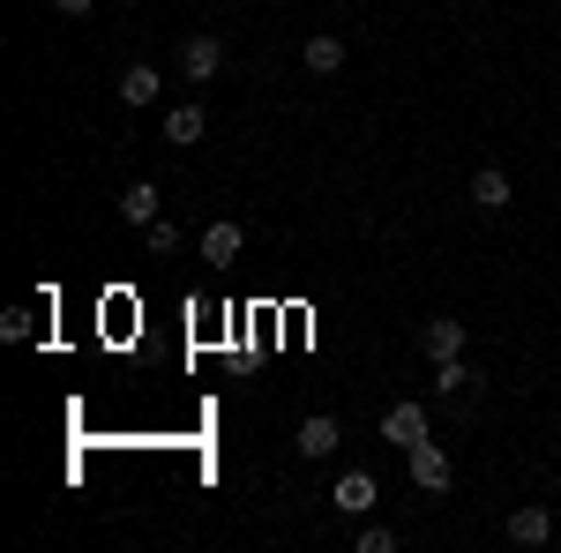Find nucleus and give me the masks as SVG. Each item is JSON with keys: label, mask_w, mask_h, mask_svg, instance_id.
Masks as SVG:
<instances>
[{"label": "nucleus", "mask_w": 561, "mask_h": 553, "mask_svg": "<svg viewBox=\"0 0 561 553\" xmlns=\"http://www.w3.org/2000/svg\"><path fill=\"white\" fill-rule=\"evenodd\" d=\"M382 441H389V449H412V441H427V404H420V396L389 404V412H382Z\"/></svg>", "instance_id": "obj_2"}, {"label": "nucleus", "mask_w": 561, "mask_h": 553, "mask_svg": "<svg viewBox=\"0 0 561 553\" xmlns=\"http://www.w3.org/2000/svg\"><path fill=\"white\" fill-rule=\"evenodd\" d=\"M53 8H60V15H83V8H90V0H53Z\"/></svg>", "instance_id": "obj_17"}, {"label": "nucleus", "mask_w": 561, "mask_h": 553, "mask_svg": "<svg viewBox=\"0 0 561 553\" xmlns=\"http://www.w3.org/2000/svg\"><path fill=\"white\" fill-rule=\"evenodd\" d=\"M404 471H412L420 494H449V449H442V441H412V449H404Z\"/></svg>", "instance_id": "obj_1"}, {"label": "nucleus", "mask_w": 561, "mask_h": 553, "mask_svg": "<svg viewBox=\"0 0 561 553\" xmlns=\"http://www.w3.org/2000/svg\"><path fill=\"white\" fill-rule=\"evenodd\" d=\"M121 8H135V0H121Z\"/></svg>", "instance_id": "obj_18"}, {"label": "nucleus", "mask_w": 561, "mask_h": 553, "mask_svg": "<svg viewBox=\"0 0 561 553\" xmlns=\"http://www.w3.org/2000/svg\"><path fill=\"white\" fill-rule=\"evenodd\" d=\"M121 217H128V224H150V217H158V187H150V180H135L128 195H121Z\"/></svg>", "instance_id": "obj_14"}, {"label": "nucleus", "mask_w": 561, "mask_h": 553, "mask_svg": "<svg viewBox=\"0 0 561 553\" xmlns=\"http://www.w3.org/2000/svg\"><path fill=\"white\" fill-rule=\"evenodd\" d=\"M330 502H337L345 516H367V509H375V471H359V464H352V471H337Z\"/></svg>", "instance_id": "obj_6"}, {"label": "nucleus", "mask_w": 561, "mask_h": 553, "mask_svg": "<svg viewBox=\"0 0 561 553\" xmlns=\"http://www.w3.org/2000/svg\"><path fill=\"white\" fill-rule=\"evenodd\" d=\"M420 337H427V352H434V359H465V322H457V314H434V322L420 330Z\"/></svg>", "instance_id": "obj_8"}, {"label": "nucleus", "mask_w": 561, "mask_h": 553, "mask_svg": "<svg viewBox=\"0 0 561 553\" xmlns=\"http://www.w3.org/2000/svg\"><path fill=\"white\" fill-rule=\"evenodd\" d=\"M397 546V531L389 523H359V553H389Z\"/></svg>", "instance_id": "obj_16"}, {"label": "nucleus", "mask_w": 561, "mask_h": 553, "mask_svg": "<svg viewBox=\"0 0 561 553\" xmlns=\"http://www.w3.org/2000/svg\"><path fill=\"white\" fill-rule=\"evenodd\" d=\"M434 396L465 412V404H472V396H479V375H472V367H465V359H434Z\"/></svg>", "instance_id": "obj_5"}, {"label": "nucleus", "mask_w": 561, "mask_h": 553, "mask_svg": "<svg viewBox=\"0 0 561 553\" xmlns=\"http://www.w3.org/2000/svg\"><path fill=\"white\" fill-rule=\"evenodd\" d=\"M158 90H165V76H158L150 60H135L128 76H121V97H128V105H158Z\"/></svg>", "instance_id": "obj_11"}, {"label": "nucleus", "mask_w": 561, "mask_h": 553, "mask_svg": "<svg viewBox=\"0 0 561 553\" xmlns=\"http://www.w3.org/2000/svg\"><path fill=\"white\" fill-rule=\"evenodd\" d=\"M472 210H486V217L510 210V172H502V165H479L472 172Z\"/></svg>", "instance_id": "obj_7"}, {"label": "nucleus", "mask_w": 561, "mask_h": 553, "mask_svg": "<svg viewBox=\"0 0 561 553\" xmlns=\"http://www.w3.org/2000/svg\"><path fill=\"white\" fill-rule=\"evenodd\" d=\"M240 247H248V232H240L232 217H217L210 232H203V262H232V255H240Z\"/></svg>", "instance_id": "obj_10"}, {"label": "nucleus", "mask_w": 561, "mask_h": 553, "mask_svg": "<svg viewBox=\"0 0 561 553\" xmlns=\"http://www.w3.org/2000/svg\"><path fill=\"white\" fill-rule=\"evenodd\" d=\"M142 240H150V255L165 262L180 247V224H173V217H150V224H142Z\"/></svg>", "instance_id": "obj_15"}, {"label": "nucleus", "mask_w": 561, "mask_h": 553, "mask_svg": "<svg viewBox=\"0 0 561 553\" xmlns=\"http://www.w3.org/2000/svg\"><path fill=\"white\" fill-rule=\"evenodd\" d=\"M307 68H314V76H337V68H345V38H330V31L307 38Z\"/></svg>", "instance_id": "obj_13"}, {"label": "nucleus", "mask_w": 561, "mask_h": 553, "mask_svg": "<svg viewBox=\"0 0 561 553\" xmlns=\"http://www.w3.org/2000/svg\"><path fill=\"white\" fill-rule=\"evenodd\" d=\"M217 68H225V38L195 31V38L180 45V76H187V83H217Z\"/></svg>", "instance_id": "obj_3"}, {"label": "nucleus", "mask_w": 561, "mask_h": 553, "mask_svg": "<svg viewBox=\"0 0 561 553\" xmlns=\"http://www.w3.org/2000/svg\"><path fill=\"white\" fill-rule=\"evenodd\" d=\"M203 128H210L203 105H173V113H165V142H203Z\"/></svg>", "instance_id": "obj_12"}, {"label": "nucleus", "mask_w": 561, "mask_h": 553, "mask_svg": "<svg viewBox=\"0 0 561 553\" xmlns=\"http://www.w3.org/2000/svg\"><path fill=\"white\" fill-rule=\"evenodd\" d=\"M337 441H345V426L330 419V412H307V419H300V441H293V449H300L307 464H322V457H337Z\"/></svg>", "instance_id": "obj_4"}, {"label": "nucleus", "mask_w": 561, "mask_h": 553, "mask_svg": "<svg viewBox=\"0 0 561 553\" xmlns=\"http://www.w3.org/2000/svg\"><path fill=\"white\" fill-rule=\"evenodd\" d=\"M510 539H517V546H547V539H554V516L539 509V502H524V509L510 516Z\"/></svg>", "instance_id": "obj_9"}]
</instances>
